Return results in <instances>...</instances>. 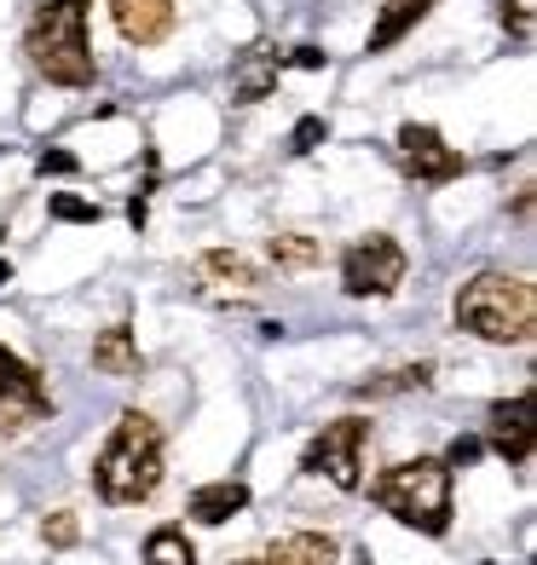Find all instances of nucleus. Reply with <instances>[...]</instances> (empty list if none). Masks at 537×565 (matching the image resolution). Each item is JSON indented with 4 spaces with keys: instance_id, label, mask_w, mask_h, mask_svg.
<instances>
[{
    "instance_id": "nucleus-1",
    "label": "nucleus",
    "mask_w": 537,
    "mask_h": 565,
    "mask_svg": "<svg viewBox=\"0 0 537 565\" xmlns=\"http://www.w3.org/2000/svg\"><path fill=\"white\" fill-rule=\"evenodd\" d=\"M93 484H98V497L116 502V508L157 497V484H162V427L150 422L145 409H122L116 416V433L105 439V450H98V461H93Z\"/></svg>"
},
{
    "instance_id": "nucleus-2",
    "label": "nucleus",
    "mask_w": 537,
    "mask_h": 565,
    "mask_svg": "<svg viewBox=\"0 0 537 565\" xmlns=\"http://www.w3.org/2000/svg\"><path fill=\"white\" fill-rule=\"evenodd\" d=\"M456 329L492 341V347H526L537 329V295L531 282L515 271H474L463 289H456Z\"/></svg>"
},
{
    "instance_id": "nucleus-3",
    "label": "nucleus",
    "mask_w": 537,
    "mask_h": 565,
    "mask_svg": "<svg viewBox=\"0 0 537 565\" xmlns=\"http://www.w3.org/2000/svg\"><path fill=\"white\" fill-rule=\"evenodd\" d=\"M23 58L53 87H93V46H87V0H46L23 30Z\"/></svg>"
},
{
    "instance_id": "nucleus-4",
    "label": "nucleus",
    "mask_w": 537,
    "mask_h": 565,
    "mask_svg": "<svg viewBox=\"0 0 537 565\" xmlns=\"http://www.w3.org/2000/svg\"><path fill=\"white\" fill-rule=\"evenodd\" d=\"M370 497L381 513H393L399 525H411L422 536H445L451 531V468L440 456H417V461H399V468H388Z\"/></svg>"
},
{
    "instance_id": "nucleus-5",
    "label": "nucleus",
    "mask_w": 537,
    "mask_h": 565,
    "mask_svg": "<svg viewBox=\"0 0 537 565\" xmlns=\"http://www.w3.org/2000/svg\"><path fill=\"white\" fill-rule=\"evenodd\" d=\"M365 450H370V422L365 416L324 422V433L301 456V473H324L336 491H358V484H365Z\"/></svg>"
},
{
    "instance_id": "nucleus-6",
    "label": "nucleus",
    "mask_w": 537,
    "mask_h": 565,
    "mask_svg": "<svg viewBox=\"0 0 537 565\" xmlns=\"http://www.w3.org/2000/svg\"><path fill=\"white\" fill-rule=\"evenodd\" d=\"M404 248L388 237V231H370V237H358L347 243L341 254V289L352 300H376V295H393L399 282H404Z\"/></svg>"
},
{
    "instance_id": "nucleus-7",
    "label": "nucleus",
    "mask_w": 537,
    "mask_h": 565,
    "mask_svg": "<svg viewBox=\"0 0 537 565\" xmlns=\"http://www.w3.org/2000/svg\"><path fill=\"white\" fill-rule=\"evenodd\" d=\"M53 416V398H46V381L35 364H23L12 347H0V439L35 427Z\"/></svg>"
},
{
    "instance_id": "nucleus-8",
    "label": "nucleus",
    "mask_w": 537,
    "mask_h": 565,
    "mask_svg": "<svg viewBox=\"0 0 537 565\" xmlns=\"http://www.w3.org/2000/svg\"><path fill=\"white\" fill-rule=\"evenodd\" d=\"M393 157H399V168L411 173L417 185H451V179L468 173V157H463V150H451V145L433 134V127H422V121H404V127H399Z\"/></svg>"
},
{
    "instance_id": "nucleus-9",
    "label": "nucleus",
    "mask_w": 537,
    "mask_h": 565,
    "mask_svg": "<svg viewBox=\"0 0 537 565\" xmlns=\"http://www.w3.org/2000/svg\"><path fill=\"white\" fill-rule=\"evenodd\" d=\"M191 282H197V295H209V300H249V295H261L266 277H261V266H249L243 254L209 248L191 260Z\"/></svg>"
},
{
    "instance_id": "nucleus-10",
    "label": "nucleus",
    "mask_w": 537,
    "mask_h": 565,
    "mask_svg": "<svg viewBox=\"0 0 537 565\" xmlns=\"http://www.w3.org/2000/svg\"><path fill=\"white\" fill-rule=\"evenodd\" d=\"M485 445H492L508 468H526V461H531V393H515V398H497L492 404Z\"/></svg>"
},
{
    "instance_id": "nucleus-11",
    "label": "nucleus",
    "mask_w": 537,
    "mask_h": 565,
    "mask_svg": "<svg viewBox=\"0 0 537 565\" xmlns=\"http://www.w3.org/2000/svg\"><path fill=\"white\" fill-rule=\"evenodd\" d=\"M277 75H284V53L272 41H254L232 64V105H261V98H272Z\"/></svg>"
},
{
    "instance_id": "nucleus-12",
    "label": "nucleus",
    "mask_w": 537,
    "mask_h": 565,
    "mask_svg": "<svg viewBox=\"0 0 537 565\" xmlns=\"http://www.w3.org/2000/svg\"><path fill=\"white\" fill-rule=\"evenodd\" d=\"M110 18L127 46H162L173 35V0H110Z\"/></svg>"
},
{
    "instance_id": "nucleus-13",
    "label": "nucleus",
    "mask_w": 537,
    "mask_h": 565,
    "mask_svg": "<svg viewBox=\"0 0 537 565\" xmlns=\"http://www.w3.org/2000/svg\"><path fill=\"white\" fill-rule=\"evenodd\" d=\"M433 7H440V0H388L381 18H376V30H370V41H365V53H388V46H399Z\"/></svg>"
},
{
    "instance_id": "nucleus-14",
    "label": "nucleus",
    "mask_w": 537,
    "mask_h": 565,
    "mask_svg": "<svg viewBox=\"0 0 537 565\" xmlns=\"http://www.w3.org/2000/svg\"><path fill=\"white\" fill-rule=\"evenodd\" d=\"M93 370H98V375H116V381L139 375V370H145V358H139L134 329H127V323H110L105 335L93 341Z\"/></svg>"
},
{
    "instance_id": "nucleus-15",
    "label": "nucleus",
    "mask_w": 537,
    "mask_h": 565,
    "mask_svg": "<svg viewBox=\"0 0 537 565\" xmlns=\"http://www.w3.org/2000/svg\"><path fill=\"white\" fill-rule=\"evenodd\" d=\"M243 508H249L243 479H214V484H202V491H191V520H202V525H225Z\"/></svg>"
},
{
    "instance_id": "nucleus-16",
    "label": "nucleus",
    "mask_w": 537,
    "mask_h": 565,
    "mask_svg": "<svg viewBox=\"0 0 537 565\" xmlns=\"http://www.w3.org/2000/svg\"><path fill=\"white\" fill-rule=\"evenodd\" d=\"M266 565H336V536L329 531H295L266 548Z\"/></svg>"
},
{
    "instance_id": "nucleus-17",
    "label": "nucleus",
    "mask_w": 537,
    "mask_h": 565,
    "mask_svg": "<svg viewBox=\"0 0 537 565\" xmlns=\"http://www.w3.org/2000/svg\"><path fill=\"white\" fill-rule=\"evenodd\" d=\"M422 387H433V364H404V370L358 381V398H393V393H422Z\"/></svg>"
},
{
    "instance_id": "nucleus-18",
    "label": "nucleus",
    "mask_w": 537,
    "mask_h": 565,
    "mask_svg": "<svg viewBox=\"0 0 537 565\" xmlns=\"http://www.w3.org/2000/svg\"><path fill=\"white\" fill-rule=\"evenodd\" d=\"M145 565H197V548L179 525H157L145 536Z\"/></svg>"
},
{
    "instance_id": "nucleus-19",
    "label": "nucleus",
    "mask_w": 537,
    "mask_h": 565,
    "mask_svg": "<svg viewBox=\"0 0 537 565\" xmlns=\"http://www.w3.org/2000/svg\"><path fill=\"white\" fill-rule=\"evenodd\" d=\"M318 260V243L301 237V231H284V237H272V266L277 271H306Z\"/></svg>"
},
{
    "instance_id": "nucleus-20",
    "label": "nucleus",
    "mask_w": 537,
    "mask_h": 565,
    "mask_svg": "<svg viewBox=\"0 0 537 565\" xmlns=\"http://www.w3.org/2000/svg\"><path fill=\"white\" fill-rule=\"evenodd\" d=\"M46 214H53L59 225H98V220H105V209H98V202L70 196V191H59L53 202H46Z\"/></svg>"
},
{
    "instance_id": "nucleus-21",
    "label": "nucleus",
    "mask_w": 537,
    "mask_h": 565,
    "mask_svg": "<svg viewBox=\"0 0 537 565\" xmlns=\"http://www.w3.org/2000/svg\"><path fill=\"white\" fill-rule=\"evenodd\" d=\"M41 536H46V548H75V543H82V520H75V513H46V520H41Z\"/></svg>"
},
{
    "instance_id": "nucleus-22",
    "label": "nucleus",
    "mask_w": 537,
    "mask_h": 565,
    "mask_svg": "<svg viewBox=\"0 0 537 565\" xmlns=\"http://www.w3.org/2000/svg\"><path fill=\"white\" fill-rule=\"evenodd\" d=\"M324 139H329V121L324 116H301L295 134H289V150H295V157H306V150H318Z\"/></svg>"
},
{
    "instance_id": "nucleus-23",
    "label": "nucleus",
    "mask_w": 537,
    "mask_h": 565,
    "mask_svg": "<svg viewBox=\"0 0 537 565\" xmlns=\"http://www.w3.org/2000/svg\"><path fill=\"white\" fill-rule=\"evenodd\" d=\"M480 450H485V439H456V445L445 450V468H474Z\"/></svg>"
},
{
    "instance_id": "nucleus-24",
    "label": "nucleus",
    "mask_w": 537,
    "mask_h": 565,
    "mask_svg": "<svg viewBox=\"0 0 537 565\" xmlns=\"http://www.w3.org/2000/svg\"><path fill=\"white\" fill-rule=\"evenodd\" d=\"M35 168H41V173H82V162H75L70 150H41Z\"/></svg>"
},
{
    "instance_id": "nucleus-25",
    "label": "nucleus",
    "mask_w": 537,
    "mask_h": 565,
    "mask_svg": "<svg viewBox=\"0 0 537 565\" xmlns=\"http://www.w3.org/2000/svg\"><path fill=\"white\" fill-rule=\"evenodd\" d=\"M497 12H503V23H508V30H515L520 41L531 35V18H526V7H520V0H497Z\"/></svg>"
},
{
    "instance_id": "nucleus-26",
    "label": "nucleus",
    "mask_w": 537,
    "mask_h": 565,
    "mask_svg": "<svg viewBox=\"0 0 537 565\" xmlns=\"http://www.w3.org/2000/svg\"><path fill=\"white\" fill-rule=\"evenodd\" d=\"M284 64H295V70H324V64H329V58H324V53H318V46H295V53H289V58H284Z\"/></svg>"
},
{
    "instance_id": "nucleus-27",
    "label": "nucleus",
    "mask_w": 537,
    "mask_h": 565,
    "mask_svg": "<svg viewBox=\"0 0 537 565\" xmlns=\"http://www.w3.org/2000/svg\"><path fill=\"white\" fill-rule=\"evenodd\" d=\"M7 282H12V266H7V260H0V289H7Z\"/></svg>"
},
{
    "instance_id": "nucleus-28",
    "label": "nucleus",
    "mask_w": 537,
    "mask_h": 565,
    "mask_svg": "<svg viewBox=\"0 0 537 565\" xmlns=\"http://www.w3.org/2000/svg\"><path fill=\"white\" fill-rule=\"evenodd\" d=\"M243 565H266V559H243Z\"/></svg>"
},
{
    "instance_id": "nucleus-29",
    "label": "nucleus",
    "mask_w": 537,
    "mask_h": 565,
    "mask_svg": "<svg viewBox=\"0 0 537 565\" xmlns=\"http://www.w3.org/2000/svg\"><path fill=\"white\" fill-rule=\"evenodd\" d=\"M358 565H370V554H365V559H358Z\"/></svg>"
}]
</instances>
